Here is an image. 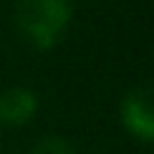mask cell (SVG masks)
I'll list each match as a JSON object with an SVG mask.
<instances>
[{"mask_svg":"<svg viewBox=\"0 0 154 154\" xmlns=\"http://www.w3.org/2000/svg\"><path fill=\"white\" fill-rule=\"evenodd\" d=\"M119 116L134 139L154 142V88L129 91L119 104Z\"/></svg>","mask_w":154,"mask_h":154,"instance_id":"cell-2","label":"cell"},{"mask_svg":"<svg viewBox=\"0 0 154 154\" xmlns=\"http://www.w3.org/2000/svg\"><path fill=\"white\" fill-rule=\"evenodd\" d=\"M38 114V94L25 86H10L0 94V124L25 126Z\"/></svg>","mask_w":154,"mask_h":154,"instance_id":"cell-3","label":"cell"},{"mask_svg":"<svg viewBox=\"0 0 154 154\" xmlns=\"http://www.w3.org/2000/svg\"><path fill=\"white\" fill-rule=\"evenodd\" d=\"M73 18L71 0H15L13 23L28 46L51 51L63 41Z\"/></svg>","mask_w":154,"mask_h":154,"instance_id":"cell-1","label":"cell"},{"mask_svg":"<svg viewBox=\"0 0 154 154\" xmlns=\"http://www.w3.org/2000/svg\"><path fill=\"white\" fill-rule=\"evenodd\" d=\"M30 154H79L73 149V144L71 142H66L63 137H43V139H38V144L33 146V152Z\"/></svg>","mask_w":154,"mask_h":154,"instance_id":"cell-4","label":"cell"}]
</instances>
